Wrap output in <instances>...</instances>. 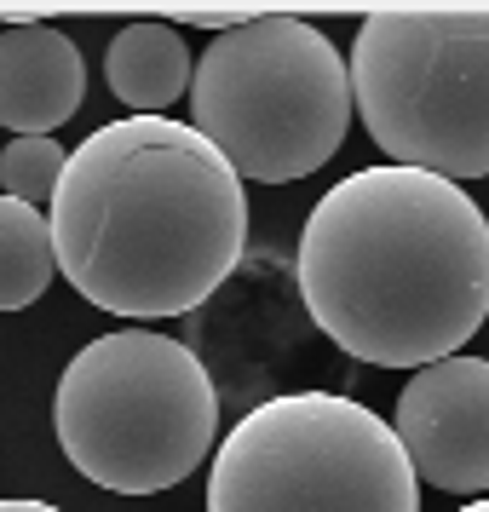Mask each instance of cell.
Segmentation results:
<instances>
[{
    "mask_svg": "<svg viewBox=\"0 0 489 512\" xmlns=\"http://www.w3.org/2000/svg\"><path fill=\"white\" fill-rule=\"evenodd\" d=\"M87 64L70 35L47 24L0 29V127L12 139H52V127L81 110Z\"/></svg>",
    "mask_w": 489,
    "mask_h": 512,
    "instance_id": "ba28073f",
    "label": "cell"
},
{
    "mask_svg": "<svg viewBox=\"0 0 489 512\" xmlns=\"http://www.w3.org/2000/svg\"><path fill=\"white\" fill-rule=\"evenodd\" d=\"M52 259L116 317H185L248 254V190L196 127L121 116L93 127L52 190Z\"/></svg>",
    "mask_w": 489,
    "mask_h": 512,
    "instance_id": "7a4b0ae2",
    "label": "cell"
},
{
    "mask_svg": "<svg viewBox=\"0 0 489 512\" xmlns=\"http://www.w3.org/2000/svg\"><path fill=\"white\" fill-rule=\"evenodd\" d=\"M0 512H64L52 501H29V495H0Z\"/></svg>",
    "mask_w": 489,
    "mask_h": 512,
    "instance_id": "4fadbf2b",
    "label": "cell"
},
{
    "mask_svg": "<svg viewBox=\"0 0 489 512\" xmlns=\"http://www.w3.org/2000/svg\"><path fill=\"white\" fill-rule=\"evenodd\" d=\"M208 512H420V478L369 403L282 392L213 449Z\"/></svg>",
    "mask_w": 489,
    "mask_h": 512,
    "instance_id": "8992f818",
    "label": "cell"
},
{
    "mask_svg": "<svg viewBox=\"0 0 489 512\" xmlns=\"http://www.w3.org/2000/svg\"><path fill=\"white\" fill-rule=\"evenodd\" d=\"M64 162H70V150L58 139H12L0 150V196H18L29 208H41L64 179Z\"/></svg>",
    "mask_w": 489,
    "mask_h": 512,
    "instance_id": "8fae6325",
    "label": "cell"
},
{
    "mask_svg": "<svg viewBox=\"0 0 489 512\" xmlns=\"http://www.w3.org/2000/svg\"><path fill=\"white\" fill-rule=\"evenodd\" d=\"M190 70H196V58H190L185 35L173 24H156V18L127 24L110 41V52H104V81H110V93L133 116H162V110H173L190 93Z\"/></svg>",
    "mask_w": 489,
    "mask_h": 512,
    "instance_id": "9c48e42d",
    "label": "cell"
},
{
    "mask_svg": "<svg viewBox=\"0 0 489 512\" xmlns=\"http://www.w3.org/2000/svg\"><path fill=\"white\" fill-rule=\"evenodd\" d=\"M179 18H185L190 29H219V35H225V29H242V24H254L259 12H242V6H231V12H225V6H185Z\"/></svg>",
    "mask_w": 489,
    "mask_h": 512,
    "instance_id": "7c38bea8",
    "label": "cell"
},
{
    "mask_svg": "<svg viewBox=\"0 0 489 512\" xmlns=\"http://www.w3.org/2000/svg\"><path fill=\"white\" fill-rule=\"evenodd\" d=\"M294 282L311 323L346 357L426 369L489 317V219L455 179L363 167L311 208Z\"/></svg>",
    "mask_w": 489,
    "mask_h": 512,
    "instance_id": "6da1fadb",
    "label": "cell"
},
{
    "mask_svg": "<svg viewBox=\"0 0 489 512\" xmlns=\"http://www.w3.org/2000/svg\"><path fill=\"white\" fill-rule=\"evenodd\" d=\"M455 512H489V495H478V501H466V507H455Z\"/></svg>",
    "mask_w": 489,
    "mask_h": 512,
    "instance_id": "5bb4252c",
    "label": "cell"
},
{
    "mask_svg": "<svg viewBox=\"0 0 489 512\" xmlns=\"http://www.w3.org/2000/svg\"><path fill=\"white\" fill-rule=\"evenodd\" d=\"M392 432L420 484L449 495L489 489V363L443 357L415 369L397 392Z\"/></svg>",
    "mask_w": 489,
    "mask_h": 512,
    "instance_id": "52a82bcc",
    "label": "cell"
},
{
    "mask_svg": "<svg viewBox=\"0 0 489 512\" xmlns=\"http://www.w3.org/2000/svg\"><path fill=\"white\" fill-rule=\"evenodd\" d=\"M52 271V231L47 213L18 202V196H0V311H24L47 294Z\"/></svg>",
    "mask_w": 489,
    "mask_h": 512,
    "instance_id": "30bf717a",
    "label": "cell"
},
{
    "mask_svg": "<svg viewBox=\"0 0 489 512\" xmlns=\"http://www.w3.org/2000/svg\"><path fill=\"white\" fill-rule=\"evenodd\" d=\"M346 75L392 167L489 179V6H380L351 35Z\"/></svg>",
    "mask_w": 489,
    "mask_h": 512,
    "instance_id": "5b68a950",
    "label": "cell"
},
{
    "mask_svg": "<svg viewBox=\"0 0 489 512\" xmlns=\"http://www.w3.org/2000/svg\"><path fill=\"white\" fill-rule=\"evenodd\" d=\"M52 426L81 478L116 495H156L208 461L219 392L185 340L156 328H116L70 357Z\"/></svg>",
    "mask_w": 489,
    "mask_h": 512,
    "instance_id": "3957f363",
    "label": "cell"
},
{
    "mask_svg": "<svg viewBox=\"0 0 489 512\" xmlns=\"http://www.w3.org/2000/svg\"><path fill=\"white\" fill-rule=\"evenodd\" d=\"M190 127L231 162L236 179L294 185L346 144L351 75L317 24L259 12L213 35L190 70Z\"/></svg>",
    "mask_w": 489,
    "mask_h": 512,
    "instance_id": "277c9868",
    "label": "cell"
}]
</instances>
